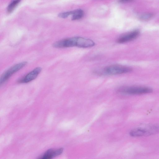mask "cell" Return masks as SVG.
Listing matches in <instances>:
<instances>
[{"instance_id":"cell-1","label":"cell","mask_w":159,"mask_h":159,"mask_svg":"<svg viewBox=\"0 0 159 159\" xmlns=\"http://www.w3.org/2000/svg\"><path fill=\"white\" fill-rule=\"evenodd\" d=\"M159 132V125L152 124L142 127H138L131 131L130 135L132 137L148 136Z\"/></svg>"},{"instance_id":"cell-2","label":"cell","mask_w":159,"mask_h":159,"mask_svg":"<svg viewBox=\"0 0 159 159\" xmlns=\"http://www.w3.org/2000/svg\"><path fill=\"white\" fill-rule=\"evenodd\" d=\"M132 71L130 67L120 65H112L103 68L97 72L98 74L106 75H119L130 72Z\"/></svg>"},{"instance_id":"cell-3","label":"cell","mask_w":159,"mask_h":159,"mask_svg":"<svg viewBox=\"0 0 159 159\" xmlns=\"http://www.w3.org/2000/svg\"><path fill=\"white\" fill-rule=\"evenodd\" d=\"M81 37H75L63 39L54 43L53 46L57 48L73 47H80Z\"/></svg>"},{"instance_id":"cell-4","label":"cell","mask_w":159,"mask_h":159,"mask_svg":"<svg viewBox=\"0 0 159 159\" xmlns=\"http://www.w3.org/2000/svg\"><path fill=\"white\" fill-rule=\"evenodd\" d=\"M153 90L150 88L141 86L123 87L120 88L118 91L127 94L139 95L152 93Z\"/></svg>"},{"instance_id":"cell-5","label":"cell","mask_w":159,"mask_h":159,"mask_svg":"<svg viewBox=\"0 0 159 159\" xmlns=\"http://www.w3.org/2000/svg\"><path fill=\"white\" fill-rule=\"evenodd\" d=\"M27 63L26 62L19 63L12 66L5 71L2 74L0 80L1 86L3 85L12 75L26 65Z\"/></svg>"},{"instance_id":"cell-6","label":"cell","mask_w":159,"mask_h":159,"mask_svg":"<svg viewBox=\"0 0 159 159\" xmlns=\"http://www.w3.org/2000/svg\"><path fill=\"white\" fill-rule=\"evenodd\" d=\"M41 70L42 68H36L24 77L19 79L18 82L20 83H28L36 79Z\"/></svg>"},{"instance_id":"cell-7","label":"cell","mask_w":159,"mask_h":159,"mask_svg":"<svg viewBox=\"0 0 159 159\" xmlns=\"http://www.w3.org/2000/svg\"><path fill=\"white\" fill-rule=\"evenodd\" d=\"M139 34L138 30H134L120 37L117 42L120 44L128 42L136 39Z\"/></svg>"},{"instance_id":"cell-8","label":"cell","mask_w":159,"mask_h":159,"mask_svg":"<svg viewBox=\"0 0 159 159\" xmlns=\"http://www.w3.org/2000/svg\"><path fill=\"white\" fill-rule=\"evenodd\" d=\"M63 151V149L57 150L49 149L40 158L43 159H52L61 155Z\"/></svg>"},{"instance_id":"cell-9","label":"cell","mask_w":159,"mask_h":159,"mask_svg":"<svg viewBox=\"0 0 159 159\" xmlns=\"http://www.w3.org/2000/svg\"><path fill=\"white\" fill-rule=\"evenodd\" d=\"M84 15V11L81 9H78L73 11L72 20H80L83 17Z\"/></svg>"},{"instance_id":"cell-10","label":"cell","mask_w":159,"mask_h":159,"mask_svg":"<svg viewBox=\"0 0 159 159\" xmlns=\"http://www.w3.org/2000/svg\"><path fill=\"white\" fill-rule=\"evenodd\" d=\"M21 0H12L7 7V12L11 13L15 9Z\"/></svg>"},{"instance_id":"cell-11","label":"cell","mask_w":159,"mask_h":159,"mask_svg":"<svg viewBox=\"0 0 159 159\" xmlns=\"http://www.w3.org/2000/svg\"><path fill=\"white\" fill-rule=\"evenodd\" d=\"M153 15L152 14H145L141 16L140 18L142 20L147 21L150 20V19L153 17Z\"/></svg>"},{"instance_id":"cell-12","label":"cell","mask_w":159,"mask_h":159,"mask_svg":"<svg viewBox=\"0 0 159 159\" xmlns=\"http://www.w3.org/2000/svg\"><path fill=\"white\" fill-rule=\"evenodd\" d=\"M73 14V11H71L62 12L58 16L60 18H65L68 17L70 15H72Z\"/></svg>"},{"instance_id":"cell-13","label":"cell","mask_w":159,"mask_h":159,"mask_svg":"<svg viewBox=\"0 0 159 159\" xmlns=\"http://www.w3.org/2000/svg\"><path fill=\"white\" fill-rule=\"evenodd\" d=\"M132 0H119V1L121 3H128L131 1Z\"/></svg>"}]
</instances>
